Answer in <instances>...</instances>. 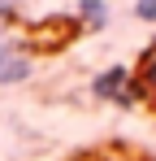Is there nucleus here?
I'll return each instance as SVG.
<instances>
[{
  "mask_svg": "<svg viewBox=\"0 0 156 161\" xmlns=\"http://www.w3.org/2000/svg\"><path fill=\"white\" fill-rule=\"evenodd\" d=\"M134 18L139 22H156V0H134Z\"/></svg>",
  "mask_w": 156,
  "mask_h": 161,
  "instance_id": "39448f33",
  "label": "nucleus"
},
{
  "mask_svg": "<svg viewBox=\"0 0 156 161\" xmlns=\"http://www.w3.org/2000/svg\"><path fill=\"white\" fill-rule=\"evenodd\" d=\"M9 22H18V4L13 0H0V31L9 26Z\"/></svg>",
  "mask_w": 156,
  "mask_h": 161,
  "instance_id": "423d86ee",
  "label": "nucleus"
},
{
  "mask_svg": "<svg viewBox=\"0 0 156 161\" xmlns=\"http://www.w3.org/2000/svg\"><path fill=\"white\" fill-rule=\"evenodd\" d=\"M91 96L96 100H108V105H122V109H134L139 105V92H134V74L130 65H108L91 79Z\"/></svg>",
  "mask_w": 156,
  "mask_h": 161,
  "instance_id": "f257e3e1",
  "label": "nucleus"
},
{
  "mask_svg": "<svg viewBox=\"0 0 156 161\" xmlns=\"http://www.w3.org/2000/svg\"><path fill=\"white\" fill-rule=\"evenodd\" d=\"M35 74V57L26 44L18 39H0V87H13V83H26Z\"/></svg>",
  "mask_w": 156,
  "mask_h": 161,
  "instance_id": "f03ea898",
  "label": "nucleus"
},
{
  "mask_svg": "<svg viewBox=\"0 0 156 161\" xmlns=\"http://www.w3.org/2000/svg\"><path fill=\"white\" fill-rule=\"evenodd\" d=\"M74 22L82 31H104V22H108V4H104V0H78Z\"/></svg>",
  "mask_w": 156,
  "mask_h": 161,
  "instance_id": "20e7f679",
  "label": "nucleus"
},
{
  "mask_svg": "<svg viewBox=\"0 0 156 161\" xmlns=\"http://www.w3.org/2000/svg\"><path fill=\"white\" fill-rule=\"evenodd\" d=\"M130 74H134V92H139V100H148V105L156 109V39L143 48L139 65H134Z\"/></svg>",
  "mask_w": 156,
  "mask_h": 161,
  "instance_id": "7ed1b4c3",
  "label": "nucleus"
}]
</instances>
